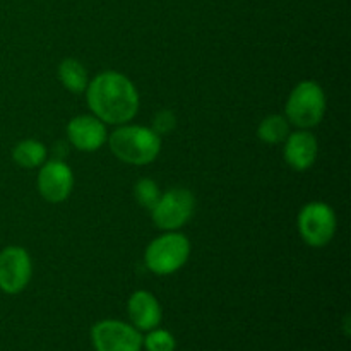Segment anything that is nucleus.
I'll return each mask as SVG.
<instances>
[{"instance_id": "nucleus-1", "label": "nucleus", "mask_w": 351, "mask_h": 351, "mask_svg": "<svg viewBox=\"0 0 351 351\" xmlns=\"http://www.w3.org/2000/svg\"><path fill=\"white\" fill-rule=\"evenodd\" d=\"M86 99L93 115L103 123L123 125L136 117L139 95L127 75L106 71L91 79L86 88Z\"/></svg>"}, {"instance_id": "nucleus-2", "label": "nucleus", "mask_w": 351, "mask_h": 351, "mask_svg": "<svg viewBox=\"0 0 351 351\" xmlns=\"http://www.w3.org/2000/svg\"><path fill=\"white\" fill-rule=\"evenodd\" d=\"M108 144L120 161L134 167H144L156 160L161 149V137L151 127L125 125L110 134Z\"/></svg>"}, {"instance_id": "nucleus-3", "label": "nucleus", "mask_w": 351, "mask_h": 351, "mask_svg": "<svg viewBox=\"0 0 351 351\" xmlns=\"http://www.w3.org/2000/svg\"><path fill=\"white\" fill-rule=\"evenodd\" d=\"M191 256V242L184 233L167 232L156 237L144 252V263L151 273L168 276L185 266Z\"/></svg>"}, {"instance_id": "nucleus-4", "label": "nucleus", "mask_w": 351, "mask_h": 351, "mask_svg": "<svg viewBox=\"0 0 351 351\" xmlns=\"http://www.w3.org/2000/svg\"><path fill=\"white\" fill-rule=\"evenodd\" d=\"M326 113L324 89L314 81L298 82L287 101V117L293 125L311 129L321 123Z\"/></svg>"}, {"instance_id": "nucleus-5", "label": "nucleus", "mask_w": 351, "mask_h": 351, "mask_svg": "<svg viewBox=\"0 0 351 351\" xmlns=\"http://www.w3.org/2000/svg\"><path fill=\"white\" fill-rule=\"evenodd\" d=\"M195 209L194 194L187 189H170L160 195L156 206L151 209L153 221L158 228L173 232L182 228L192 218Z\"/></svg>"}, {"instance_id": "nucleus-6", "label": "nucleus", "mask_w": 351, "mask_h": 351, "mask_svg": "<svg viewBox=\"0 0 351 351\" xmlns=\"http://www.w3.org/2000/svg\"><path fill=\"white\" fill-rule=\"evenodd\" d=\"M298 232L307 245L324 247L336 233V215L326 202H308L298 215Z\"/></svg>"}, {"instance_id": "nucleus-7", "label": "nucleus", "mask_w": 351, "mask_h": 351, "mask_svg": "<svg viewBox=\"0 0 351 351\" xmlns=\"http://www.w3.org/2000/svg\"><path fill=\"white\" fill-rule=\"evenodd\" d=\"M96 351H141L143 336L130 324L120 321H101L91 331Z\"/></svg>"}, {"instance_id": "nucleus-8", "label": "nucleus", "mask_w": 351, "mask_h": 351, "mask_svg": "<svg viewBox=\"0 0 351 351\" xmlns=\"http://www.w3.org/2000/svg\"><path fill=\"white\" fill-rule=\"evenodd\" d=\"M33 274V264L27 250L10 245L0 252V290L9 295L21 293Z\"/></svg>"}, {"instance_id": "nucleus-9", "label": "nucleus", "mask_w": 351, "mask_h": 351, "mask_svg": "<svg viewBox=\"0 0 351 351\" xmlns=\"http://www.w3.org/2000/svg\"><path fill=\"white\" fill-rule=\"evenodd\" d=\"M38 191L48 202H64L74 187V173L71 167L60 160L45 161L38 173Z\"/></svg>"}, {"instance_id": "nucleus-10", "label": "nucleus", "mask_w": 351, "mask_h": 351, "mask_svg": "<svg viewBox=\"0 0 351 351\" xmlns=\"http://www.w3.org/2000/svg\"><path fill=\"white\" fill-rule=\"evenodd\" d=\"M67 137L79 151L93 153L105 144L106 127L95 115L74 117L67 125Z\"/></svg>"}, {"instance_id": "nucleus-11", "label": "nucleus", "mask_w": 351, "mask_h": 351, "mask_svg": "<svg viewBox=\"0 0 351 351\" xmlns=\"http://www.w3.org/2000/svg\"><path fill=\"white\" fill-rule=\"evenodd\" d=\"M317 149V139L305 129L288 134L285 139V160L297 171H304L314 165Z\"/></svg>"}, {"instance_id": "nucleus-12", "label": "nucleus", "mask_w": 351, "mask_h": 351, "mask_svg": "<svg viewBox=\"0 0 351 351\" xmlns=\"http://www.w3.org/2000/svg\"><path fill=\"white\" fill-rule=\"evenodd\" d=\"M129 317L137 331H151L161 322V307L153 293L139 290L129 298Z\"/></svg>"}, {"instance_id": "nucleus-13", "label": "nucleus", "mask_w": 351, "mask_h": 351, "mask_svg": "<svg viewBox=\"0 0 351 351\" xmlns=\"http://www.w3.org/2000/svg\"><path fill=\"white\" fill-rule=\"evenodd\" d=\"M58 79L65 89L71 93H84L89 84L88 72L84 65L75 58H65L58 65Z\"/></svg>"}, {"instance_id": "nucleus-14", "label": "nucleus", "mask_w": 351, "mask_h": 351, "mask_svg": "<svg viewBox=\"0 0 351 351\" xmlns=\"http://www.w3.org/2000/svg\"><path fill=\"white\" fill-rule=\"evenodd\" d=\"M12 158L19 167L38 168L47 161V147L36 139L21 141L12 151Z\"/></svg>"}, {"instance_id": "nucleus-15", "label": "nucleus", "mask_w": 351, "mask_h": 351, "mask_svg": "<svg viewBox=\"0 0 351 351\" xmlns=\"http://www.w3.org/2000/svg\"><path fill=\"white\" fill-rule=\"evenodd\" d=\"M290 134L288 120L281 115H269L257 127V137L266 144H280Z\"/></svg>"}, {"instance_id": "nucleus-16", "label": "nucleus", "mask_w": 351, "mask_h": 351, "mask_svg": "<svg viewBox=\"0 0 351 351\" xmlns=\"http://www.w3.org/2000/svg\"><path fill=\"white\" fill-rule=\"evenodd\" d=\"M160 195V187L151 178H141L136 184V187H134V197H136L137 204L144 209H149V211L156 206Z\"/></svg>"}, {"instance_id": "nucleus-17", "label": "nucleus", "mask_w": 351, "mask_h": 351, "mask_svg": "<svg viewBox=\"0 0 351 351\" xmlns=\"http://www.w3.org/2000/svg\"><path fill=\"white\" fill-rule=\"evenodd\" d=\"M143 343L147 351H175V346H177L171 332L158 328L147 331V336L143 339Z\"/></svg>"}, {"instance_id": "nucleus-18", "label": "nucleus", "mask_w": 351, "mask_h": 351, "mask_svg": "<svg viewBox=\"0 0 351 351\" xmlns=\"http://www.w3.org/2000/svg\"><path fill=\"white\" fill-rule=\"evenodd\" d=\"M151 129L161 136V134H168L175 129V115L170 112V110H163V112L156 113L154 117V123Z\"/></svg>"}]
</instances>
